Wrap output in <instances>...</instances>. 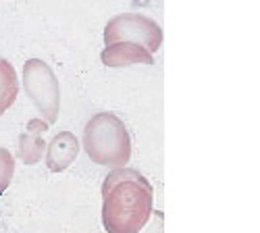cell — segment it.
Here are the masks:
<instances>
[{"mask_svg": "<svg viewBox=\"0 0 260 233\" xmlns=\"http://www.w3.org/2000/svg\"><path fill=\"white\" fill-rule=\"evenodd\" d=\"M154 213V187L138 169H113L102 183L106 233H140Z\"/></svg>", "mask_w": 260, "mask_h": 233, "instance_id": "cell-1", "label": "cell"}, {"mask_svg": "<svg viewBox=\"0 0 260 233\" xmlns=\"http://www.w3.org/2000/svg\"><path fill=\"white\" fill-rule=\"evenodd\" d=\"M81 148L98 167L121 169L132 160V136L115 113H96L85 123Z\"/></svg>", "mask_w": 260, "mask_h": 233, "instance_id": "cell-2", "label": "cell"}, {"mask_svg": "<svg viewBox=\"0 0 260 233\" xmlns=\"http://www.w3.org/2000/svg\"><path fill=\"white\" fill-rule=\"evenodd\" d=\"M21 83L31 104L38 109L40 117L50 127L58 121L60 111V83L52 67L42 58H29L23 65Z\"/></svg>", "mask_w": 260, "mask_h": 233, "instance_id": "cell-3", "label": "cell"}, {"mask_svg": "<svg viewBox=\"0 0 260 233\" xmlns=\"http://www.w3.org/2000/svg\"><path fill=\"white\" fill-rule=\"evenodd\" d=\"M117 42H132L154 54L162 44V27L148 15L119 13L104 27V44L111 46Z\"/></svg>", "mask_w": 260, "mask_h": 233, "instance_id": "cell-4", "label": "cell"}, {"mask_svg": "<svg viewBox=\"0 0 260 233\" xmlns=\"http://www.w3.org/2000/svg\"><path fill=\"white\" fill-rule=\"evenodd\" d=\"M48 129H50V125L44 119H29L27 121L25 131L19 136V150H17V156L23 164L34 167L46 156L48 144L44 140V134Z\"/></svg>", "mask_w": 260, "mask_h": 233, "instance_id": "cell-5", "label": "cell"}, {"mask_svg": "<svg viewBox=\"0 0 260 233\" xmlns=\"http://www.w3.org/2000/svg\"><path fill=\"white\" fill-rule=\"evenodd\" d=\"M100 60L111 69H125L132 65H154V54L148 52L144 46L132 44V42H117V44L104 46L100 52Z\"/></svg>", "mask_w": 260, "mask_h": 233, "instance_id": "cell-6", "label": "cell"}, {"mask_svg": "<svg viewBox=\"0 0 260 233\" xmlns=\"http://www.w3.org/2000/svg\"><path fill=\"white\" fill-rule=\"evenodd\" d=\"M79 154V140L71 131H58L46 148V167L50 173H62L75 162Z\"/></svg>", "mask_w": 260, "mask_h": 233, "instance_id": "cell-7", "label": "cell"}, {"mask_svg": "<svg viewBox=\"0 0 260 233\" xmlns=\"http://www.w3.org/2000/svg\"><path fill=\"white\" fill-rule=\"evenodd\" d=\"M17 94H19V79L15 67L7 58H0V117L15 104Z\"/></svg>", "mask_w": 260, "mask_h": 233, "instance_id": "cell-8", "label": "cell"}, {"mask_svg": "<svg viewBox=\"0 0 260 233\" xmlns=\"http://www.w3.org/2000/svg\"><path fill=\"white\" fill-rule=\"evenodd\" d=\"M15 175V156L0 146V196L7 192V187L11 185Z\"/></svg>", "mask_w": 260, "mask_h": 233, "instance_id": "cell-9", "label": "cell"}, {"mask_svg": "<svg viewBox=\"0 0 260 233\" xmlns=\"http://www.w3.org/2000/svg\"><path fill=\"white\" fill-rule=\"evenodd\" d=\"M140 233H165V213H160V210L154 208L152 219L146 223V227Z\"/></svg>", "mask_w": 260, "mask_h": 233, "instance_id": "cell-10", "label": "cell"}]
</instances>
